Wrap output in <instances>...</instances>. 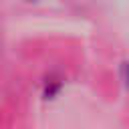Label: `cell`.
<instances>
[{"mask_svg":"<svg viewBox=\"0 0 129 129\" xmlns=\"http://www.w3.org/2000/svg\"><path fill=\"white\" fill-rule=\"evenodd\" d=\"M123 79H125V85H127V89H129V62L123 64Z\"/></svg>","mask_w":129,"mask_h":129,"instance_id":"1","label":"cell"},{"mask_svg":"<svg viewBox=\"0 0 129 129\" xmlns=\"http://www.w3.org/2000/svg\"><path fill=\"white\" fill-rule=\"evenodd\" d=\"M30 2H32V0H30Z\"/></svg>","mask_w":129,"mask_h":129,"instance_id":"2","label":"cell"}]
</instances>
